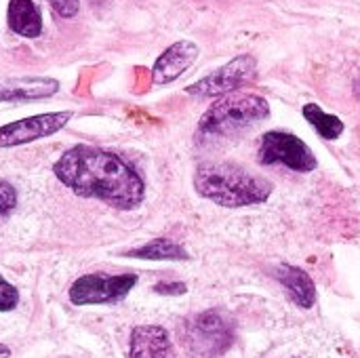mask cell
I'll return each mask as SVG.
<instances>
[{"label": "cell", "instance_id": "obj_13", "mask_svg": "<svg viewBox=\"0 0 360 358\" xmlns=\"http://www.w3.org/2000/svg\"><path fill=\"white\" fill-rule=\"evenodd\" d=\"M8 27L25 38H36L42 32V17L32 0H11L6 11Z\"/></svg>", "mask_w": 360, "mask_h": 358}, {"label": "cell", "instance_id": "obj_10", "mask_svg": "<svg viewBox=\"0 0 360 358\" xmlns=\"http://www.w3.org/2000/svg\"><path fill=\"white\" fill-rule=\"evenodd\" d=\"M129 358H175L169 333L160 325H139L131 331Z\"/></svg>", "mask_w": 360, "mask_h": 358}, {"label": "cell", "instance_id": "obj_8", "mask_svg": "<svg viewBox=\"0 0 360 358\" xmlns=\"http://www.w3.org/2000/svg\"><path fill=\"white\" fill-rule=\"evenodd\" d=\"M72 118V112H51L38 114L23 120H15L0 127V148H15L61 131Z\"/></svg>", "mask_w": 360, "mask_h": 358}, {"label": "cell", "instance_id": "obj_18", "mask_svg": "<svg viewBox=\"0 0 360 358\" xmlns=\"http://www.w3.org/2000/svg\"><path fill=\"white\" fill-rule=\"evenodd\" d=\"M49 2L61 17H74L78 11V0H49Z\"/></svg>", "mask_w": 360, "mask_h": 358}, {"label": "cell", "instance_id": "obj_16", "mask_svg": "<svg viewBox=\"0 0 360 358\" xmlns=\"http://www.w3.org/2000/svg\"><path fill=\"white\" fill-rule=\"evenodd\" d=\"M15 207H17V192H15V188L8 181L0 179V222L6 219L15 211Z\"/></svg>", "mask_w": 360, "mask_h": 358}, {"label": "cell", "instance_id": "obj_17", "mask_svg": "<svg viewBox=\"0 0 360 358\" xmlns=\"http://www.w3.org/2000/svg\"><path fill=\"white\" fill-rule=\"evenodd\" d=\"M17 302H19L17 289L4 279H0V312H11L17 306Z\"/></svg>", "mask_w": 360, "mask_h": 358}, {"label": "cell", "instance_id": "obj_9", "mask_svg": "<svg viewBox=\"0 0 360 358\" xmlns=\"http://www.w3.org/2000/svg\"><path fill=\"white\" fill-rule=\"evenodd\" d=\"M198 57V44L192 40H179L171 44L154 63L152 68V80L156 84H167L177 80Z\"/></svg>", "mask_w": 360, "mask_h": 358}, {"label": "cell", "instance_id": "obj_5", "mask_svg": "<svg viewBox=\"0 0 360 358\" xmlns=\"http://www.w3.org/2000/svg\"><path fill=\"white\" fill-rule=\"evenodd\" d=\"M259 162L262 165H283L297 173H310L316 169V156L306 141L287 131H270L262 137L259 143Z\"/></svg>", "mask_w": 360, "mask_h": 358}, {"label": "cell", "instance_id": "obj_4", "mask_svg": "<svg viewBox=\"0 0 360 358\" xmlns=\"http://www.w3.org/2000/svg\"><path fill=\"white\" fill-rule=\"evenodd\" d=\"M177 333L190 358H221L236 340L234 321L217 308L186 319Z\"/></svg>", "mask_w": 360, "mask_h": 358}, {"label": "cell", "instance_id": "obj_3", "mask_svg": "<svg viewBox=\"0 0 360 358\" xmlns=\"http://www.w3.org/2000/svg\"><path fill=\"white\" fill-rule=\"evenodd\" d=\"M270 116V103L262 95L253 93H230L219 97L200 118L198 137L209 139H228L240 135L253 124Z\"/></svg>", "mask_w": 360, "mask_h": 358}, {"label": "cell", "instance_id": "obj_15", "mask_svg": "<svg viewBox=\"0 0 360 358\" xmlns=\"http://www.w3.org/2000/svg\"><path fill=\"white\" fill-rule=\"evenodd\" d=\"M302 112H304L306 120L314 127V131H316L323 139H338V137L344 133V122H342L338 116L327 114L321 106H316V103H306Z\"/></svg>", "mask_w": 360, "mask_h": 358}, {"label": "cell", "instance_id": "obj_2", "mask_svg": "<svg viewBox=\"0 0 360 358\" xmlns=\"http://www.w3.org/2000/svg\"><path fill=\"white\" fill-rule=\"evenodd\" d=\"M272 188L266 177L234 162H200L194 173L196 194L228 209L262 205L270 198Z\"/></svg>", "mask_w": 360, "mask_h": 358}, {"label": "cell", "instance_id": "obj_6", "mask_svg": "<svg viewBox=\"0 0 360 358\" xmlns=\"http://www.w3.org/2000/svg\"><path fill=\"white\" fill-rule=\"evenodd\" d=\"M137 285V274H103L93 272L74 281L70 287V302L74 306H95V304H114L129 295Z\"/></svg>", "mask_w": 360, "mask_h": 358}, {"label": "cell", "instance_id": "obj_14", "mask_svg": "<svg viewBox=\"0 0 360 358\" xmlns=\"http://www.w3.org/2000/svg\"><path fill=\"white\" fill-rule=\"evenodd\" d=\"M124 255L135 257V260H152V262H184L190 257L181 245H177L169 238H154L139 249L127 251Z\"/></svg>", "mask_w": 360, "mask_h": 358}, {"label": "cell", "instance_id": "obj_1", "mask_svg": "<svg viewBox=\"0 0 360 358\" xmlns=\"http://www.w3.org/2000/svg\"><path fill=\"white\" fill-rule=\"evenodd\" d=\"M57 179L82 198H97L116 209H135L146 196L141 175L118 154L93 146H74L53 165Z\"/></svg>", "mask_w": 360, "mask_h": 358}, {"label": "cell", "instance_id": "obj_11", "mask_svg": "<svg viewBox=\"0 0 360 358\" xmlns=\"http://www.w3.org/2000/svg\"><path fill=\"white\" fill-rule=\"evenodd\" d=\"M59 91L55 78L23 76V78H0V103L2 101H32L44 99Z\"/></svg>", "mask_w": 360, "mask_h": 358}, {"label": "cell", "instance_id": "obj_19", "mask_svg": "<svg viewBox=\"0 0 360 358\" xmlns=\"http://www.w3.org/2000/svg\"><path fill=\"white\" fill-rule=\"evenodd\" d=\"M154 291L158 295H184L188 291V287L184 283H158L154 287Z\"/></svg>", "mask_w": 360, "mask_h": 358}, {"label": "cell", "instance_id": "obj_20", "mask_svg": "<svg viewBox=\"0 0 360 358\" xmlns=\"http://www.w3.org/2000/svg\"><path fill=\"white\" fill-rule=\"evenodd\" d=\"M11 357V348L8 346H4V344H0V358H8Z\"/></svg>", "mask_w": 360, "mask_h": 358}, {"label": "cell", "instance_id": "obj_12", "mask_svg": "<svg viewBox=\"0 0 360 358\" xmlns=\"http://www.w3.org/2000/svg\"><path fill=\"white\" fill-rule=\"evenodd\" d=\"M274 276L285 287V291L289 293L293 304H297L304 310H310L314 306V302H316V285H314V281L310 279L308 272H304L297 266L283 264V266L276 268Z\"/></svg>", "mask_w": 360, "mask_h": 358}, {"label": "cell", "instance_id": "obj_7", "mask_svg": "<svg viewBox=\"0 0 360 358\" xmlns=\"http://www.w3.org/2000/svg\"><path fill=\"white\" fill-rule=\"evenodd\" d=\"M255 70H257L255 57L238 55L230 59L226 65H221L219 70L205 76L202 80L190 84L186 93L194 97H224V95L234 93L243 84H247L255 76Z\"/></svg>", "mask_w": 360, "mask_h": 358}]
</instances>
